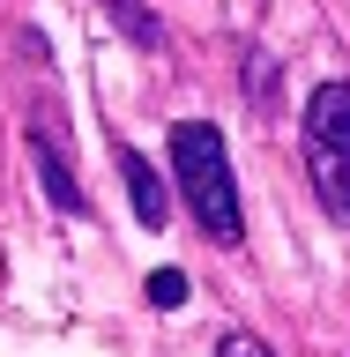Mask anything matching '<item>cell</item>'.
Returning <instances> with one entry per match:
<instances>
[{
	"mask_svg": "<svg viewBox=\"0 0 350 357\" xmlns=\"http://www.w3.org/2000/svg\"><path fill=\"white\" fill-rule=\"evenodd\" d=\"M30 164H38V186H45V201H52V208H67V216H89V201H82V186H75V172H67L60 142L45 134V119L30 127Z\"/></svg>",
	"mask_w": 350,
	"mask_h": 357,
	"instance_id": "obj_3",
	"label": "cell"
},
{
	"mask_svg": "<svg viewBox=\"0 0 350 357\" xmlns=\"http://www.w3.org/2000/svg\"><path fill=\"white\" fill-rule=\"evenodd\" d=\"M268 82H276V67H268V52H254V60H246V97L268 105Z\"/></svg>",
	"mask_w": 350,
	"mask_h": 357,
	"instance_id": "obj_8",
	"label": "cell"
},
{
	"mask_svg": "<svg viewBox=\"0 0 350 357\" xmlns=\"http://www.w3.org/2000/svg\"><path fill=\"white\" fill-rule=\"evenodd\" d=\"M119 178H127V201H134V216L150 223V231H164V216H172V201H164V178L150 172V156L119 149Z\"/></svg>",
	"mask_w": 350,
	"mask_h": 357,
	"instance_id": "obj_4",
	"label": "cell"
},
{
	"mask_svg": "<svg viewBox=\"0 0 350 357\" xmlns=\"http://www.w3.org/2000/svg\"><path fill=\"white\" fill-rule=\"evenodd\" d=\"M172 172H179V201L194 208V223L217 245H239L246 216H239V186H231V164H224V134L187 119L172 127Z\"/></svg>",
	"mask_w": 350,
	"mask_h": 357,
	"instance_id": "obj_1",
	"label": "cell"
},
{
	"mask_svg": "<svg viewBox=\"0 0 350 357\" xmlns=\"http://www.w3.org/2000/svg\"><path fill=\"white\" fill-rule=\"evenodd\" d=\"M105 15H119V30H127L134 45H156V15L142 0H105Z\"/></svg>",
	"mask_w": 350,
	"mask_h": 357,
	"instance_id": "obj_5",
	"label": "cell"
},
{
	"mask_svg": "<svg viewBox=\"0 0 350 357\" xmlns=\"http://www.w3.org/2000/svg\"><path fill=\"white\" fill-rule=\"evenodd\" d=\"M142 290H150V305H187V275H179V268H156Z\"/></svg>",
	"mask_w": 350,
	"mask_h": 357,
	"instance_id": "obj_6",
	"label": "cell"
},
{
	"mask_svg": "<svg viewBox=\"0 0 350 357\" xmlns=\"http://www.w3.org/2000/svg\"><path fill=\"white\" fill-rule=\"evenodd\" d=\"M306 172L328 216L350 223V82H321L306 105Z\"/></svg>",
	"mask_w": 350,
	"mask_h": 357,
	"instance_id": "obj_2",
	"label": "cell"
},
{
	"mask_svg": "<svg viewBox=\"0 0 350 357\" xmlns=\"http://www.w3.org/2000/svg\"><path fill=\"white\" fill-rule=\"evenodd\" d=\"M217 357H276V350H268L261 335H246V328H231V335H224V342H217Z\"/></svg>",
	"mask_w": 350,
	"mask_h": 357,
	"instance_id": "obj_7",
	"label": "cell"
}]
</instances>
